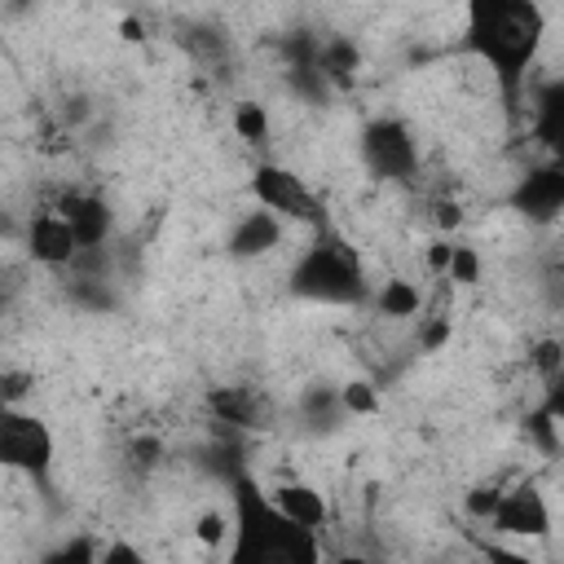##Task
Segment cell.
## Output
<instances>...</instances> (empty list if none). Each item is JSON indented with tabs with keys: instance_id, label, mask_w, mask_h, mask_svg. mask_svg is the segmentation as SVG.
Returning <instances> with one entry per match:
<instances>
[{
	"instance_id": "7c38bea8",
	"label": "cell",
	"mask_w": 564,
	"mask_h": 564,
	"mask_svg": "<svg viewBox=\"0 0 564 564\" xmlns=\"http://www.w3.org/2000/svg\"><path fill=\"white\" fill-rule=\"evenodd\" d=\"M533 137L551 163H564V79H551L533 93Z\"/></svg>"
},
{
	"instance_id": "7402d4cb",
	"label": "cell",
	"mask_w": 564,
	"mask_h": 564,
	"mask_svg": "<svg viewBox=\"0 0 564 564\" xmlns=\"http://www.w3.org/2000/svg\"><path fill=\"white\" fill-rule=\"evenodd\" d=\"M542 410L551 414V423H555L560 436H564V379H551V383H546V392H542Z\"/></svg>"
},
{
	"instance_id": "4fadbf2b",
	"label": "cell",
	"mask_w": 564,
	"mask_h": 564,
	"mask_svg": "<svg viewBox=\"0 0 564 564\" xmlns=\"http://www.w3.org/2000/svg\"><path fill=\"white\" fill-rule=\"evenodd\" d=\"M57 212L75 225V234H79L84 247H101V242H106V234H110V207H106L97 194L70 189V194L57 198Z\"/></svg>"
},
{
	"instance_id": "ffe728a7",
	"label": "cell",
	"mask_w": 564,
	"mask_h": 564,
	"mask_svg": "<svg viewBox=\"0 0 564 564\" xmlns=\"http://www.w3.org/2000/svg\"><path fill=\"white\" fill-rule=\"evenodd\" d=\"M529 370H533L542 383L564 379V344H560V339H538V344L529 348Z\"/></svg>"
},
{
	"instance_id": "30bf717a",
	"label": "cell",
	"mask_w": 564,
	"mask_h": 564,
	"mask_svg": "<svg viewBox=\"0 0 564 564\" xmlns=\"http://www.w3.org/2000/svg\"><path fill=\"white\" fill-rule=\"evenodd\" d=\"M282 234H286V220H282L278 212L251 207V212H242V216L234 220L225 247H229L234 260H260V256H269L273 247H282Z\"/></svg>"
},
{
	"instance_id": "277c9868",
	"label": "cell",
	"mask_w": 564,
	"mask_h": 564,
	"mask_svg": "<svg viewBox=\"0 0 564 564\" xmlns=\"http://www.w3.org/2000/svg\"><path fill=\"white\" fill-rule=\"evenodd\" d=\"M53 458H57L53 427L35 410L4 405L0 410V463L9 467V476L44 480L53 471Z\"/></svg>"
},
{
	"instance_id": "cb8c5ba5",
	"label": "cell",
	"mask_w": 564,
	"mask_h": 564,
	"mask_svg": "<svg viewBox=\"0 0 564 564\" xmlns=\"http://www.w3.org/2000/svg\"><path fill=\"white\" fill-rule=\"evenodd\" d=\"M119 560L137 564V560H141V551H137V546H128V542H110V546H101V564H119Z\"/></svg>"
},
{
	"instance_id": "6da1fadb",
	"label": "cell",
	"mask_w": 564,
	"mask_h": 564,
	"mask_svg": "<svg viewBox=\"0 0 564 564\" xmlns=\"http://www.w3.org/2000/svg\"><path fill=\"white\" fill-rule=\"evenodd\" d=\"M467 48L489 66L507 101H520L524 75L542 53L546 13L538 0H463Z\"/></svg>"
},
{
	"instance_id": "2e32d148",
	"label": "cell",
	"mask_w": 564,
	"mask_h": 564,
	"mask_svg": "<svg viewBox=\"0 0 564 564\" xmlns=\"http://www.w3.org/2000/svg\"><path fill=\"white\" fill-rule=\"evenodd\" d=\"M207 405H212V414H216L220 423L260 427V401H256L251 388H216V392L207 397Z\"/></svg>"
},
{
	"instance_id": "5b68a950",
	"label": "cell",
	"mask_w": 564,
	"mask_h": 564,
	"mask_svg": "<svg viewBox=\"0 0 564 564\" xmlns=\"http://www.w3.org/2000/svg\"><path fill=\"white\" fill-rule=\"evenodd\" d=\"M247 194H251L256 207H269L282 220H300V225H317L322 220V203L304 185V176L291 172V167H282V163H273V159H264V163L251 167Z\"/></svg>"
},
{
	"instance_id": "9c48e42d",
	"label": "cell",
	"mask_w": 564,
	"mask_h": 564,
	"mask_svg": "<svg viewBox=\"0 0 564 564\" xmlns=\"http://www.w3.org/2000/svg\"><path fill=\"white\" fill-rule=\"evenodd\" d=\"M79 251H84V242H79L75 225H70L57 207L35 212V216L26 220V256H31L35 264H44V269H66V264H75Z\"/></svg>"
},
{
	"instance_id": "3957f363",
	"label": "cell",
	"mask_w": 564,
	"mask_h": 564,
	"mask_svg": "<svg viewBox=\"0 0 564 564\" xmlns=\"http://www.w3.org/2000/svg\"><path fill=\"white\" fill-rule=\"evenodd\" d=\"M291 291L304 300H322V304H357L366 300V278H361L357 256L339 238H322L295 260Z\"/></svg>"
},
{
	"instance_id": "d4e9b609",
	"label": "cell",
	"mask_w": 564,
	"mask_h": 564,
	"mask_svg": "<svg viewBox=\"0 0 564 564\" xmlns=\"http://www.w3.org/2000/svg\"><path fill=\"white\" fill-rule=\"evenodd\" d=\"M119 40H123V44H145V22L132 18V13L119 18Z\"/></svg>"
},
{
	"instance_id": "8fae6325",
	"label": "cell",
	"mask_w": 564,
	"mask_h": 564,
	"mask_svg": "<svg viewBox=\"0 0 564 564\" xmlns=\"http://www.w3.org/2000/svg\"><path fill=\"white\" fill-rule=\"evenodd\" d=\"M269 498H273V507H278L286 520H295L300 529L322 533V529L330 524V502H326V494H322L317 485L300 480V476H282V480L269 489Z\"/></svg>"
},
{
	"instance_id": "ac0fdd59",
	"label": "cell",
	"mask_w": 564,
	"mask_h": 564,
	"mask_svg": "<svg viewBox=\"0 0 564 564\" xmlns=\"http://www.w3.org/2000/svg\"><path fill=\"white\" fill-rule=\"evenodd\" d=\"M339 405L352 419H370V414H379V388L370 379H344L339 383Z\"/></svg>"
},
{
	"instance_id": "e0dca14e",
	"label": "cell",
	"mask_w": 564,
	"mask_h": 564,
	"mask_svg": "<svg viewBox=\"0 0 564 564\" xmlns=\"http://www.w3.org/2000/svg\"><path fill=\"white\" fill-rule=\"evenodd\" d=\"M229 533H234V524H229V516H225V511H216V507H203V511L189 520V538H194V546H198V551H207V555L225 551Z\"/></svg>"
},
{
	"instance_id": "ba28073f",
	"label": "cell",
	"mask_w": 564,
	"mask_h": 564,
	"mask_svg": "<svg viewBox=\"0 0 564 564\" xmlns=\"http://www.w3.org/2000/svg\"><path fill=\"white\" fill-rule=\"evenodd\" d=\"M511 207L529 220V225H551L564 216V163H542L529 167L516 189H511Z\"/></svg>"
},
{
	"instance_id": "603a6c76",
	"label": "cell",
	"mask_w": 564,
	"mask_h": 564,
	"mask_svg": "<svg viewBox=\"0 0 564 564\" xmlns=\"http://www.w3.org/2000/svg\"><path fill=\"white\" fill-rule=\"evenodd\" d=\"M449 251H454L449 238H432L427 251H423V264H427L432 273H445V269H449Z\"/></svg>"
},
{
	"instance_id": "8992f818",
	"label": "cell",
	"mask_w": 564,
	"mask_h": 564,
	"mask_svg": "<svg viewBox=\"0 0 564 564\" xmlns=\"http://www.w3.org/2000/svg\"><path fill=\"white\" fill-rule=\"evenodd\" d=\"M361 159L383 181H410L419 172V141L401 119H375L361 128Z\"/></svg>"
},
{
	"instance_id": "44dd1931",
	"label": "cell",
	"mask_w": 564,
	"mask_h": 564,
	"mask_svg": "<svg viewBox=\"0 0 564 564\" xmlns=\"http://www.w3.org/2000/svg\"><path fill=\"white\" fill-rule=\"evenodd\" d=\"M498 502H502V485H471V489L463 494V511H467L471 520H480V524L494 520Z\"/></svg>"
},
{
	"instance_id": "7a4b0ae2",
	"label": "cell",
	"mask_w": 564,
	"mask_h": 564,
	"mask_svg": "<svg viewBox=\"0 0 564 564\" xmlns=\"http://www.w3.org/2000/svg\"><path fill=\"white\" fill-rule=\"evenodd\" d=\"M234 511H238L234 560H256V564H278V560L308 564V560H317V533L286 520L251 476L234 480Z\"/></svg>"
},
{
	"instance_id": "d6986e66",
	"label": "cell",
	"mask_w": 564,
	"mask_h": 564,
	"mask_svg": "<svg viewBox=\"0 0 564 564\" xmlns=\"http://www.w3.org/2000/svg\"><path fill=\"white\" fill-rule=\"evenodd\" d=\"M480 273H485V260H480V251H476L471 242H454L445 278H449L454 286H480Z\"/></svg>"
},
{
	"instance_id": "52a82bcc",
	"label": "cell",
	"mask_w": 564,
	"mask_h": 564,
	"mask_svg": "<svg viewBox=\"0 0 564 564\" xmlns=\"http://www.w3.org/2000/svg\"><path fill=\"white\" fill-rule=\"evenodd\" d=\"M489 529L502 533V538H533V542H538V538H551L555 520H551L546 494H542L533 480H520V485L502 489V502H498Z\"/></svg>"
},
{
	"instance_id": "5bb4252c",
	"label": "cell",
	"mask_w": 564,
	"mask_h": 564,
	"mask_svg": "<svg viewBox=\"0 0 564 564\" xmlns=\"http://www.w3.org/2000/svg\"><path fill=\"white\" fill-rule=\"evenodd\" d=\"M229 128H234V137H238L242 145H251V150H269L273 119H269V106H264V101H251V97L234 101V106H229Z\"/></svg>"
},
{
	"instance_id": "9a60e30c",
	"label": "cell",
	"mask_w": 564,
	"mask_h": 564,
	"mask_svg": "<svg viewBox=\"0 0 564 564\" xmlns=\"http://www.w3.org/2000/svg\"><path fill=\"white\" fill-rule=\"evenodd\" d=\"M375 308H379V317H388V322H410V317H419V308H423V291H419L410 278H388V282H379V291H375Z\"/></svg>"
}]
</instances>
